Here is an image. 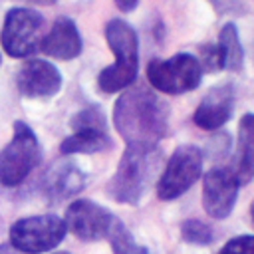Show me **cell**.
Segmentation results:
<instances>
[{"mask_svg":"<svg viewBox=\"0 0 254 254\" xmlns=\"http://www.w3.org/2000/svg\"><path fill=\"white\" fill-rule=\"evenodd\" d=\"M113 123L127 147L153 151L169 129L167 103L147 87H135L119 95L113 107Z\"/></svg>","mask_w":254,"mask_h":254,"instance_id":"6da1fadb","label":"cell"},{"mask_svg":"<svg viewBox=\"0 0 254 254\" xmlns=\"http://www.w3.org/2000/svg\"><path fill=\"white\" fill-rule=\"evenodd\" d=\"M105 40L115 56V64L99 73V89L105 93H117L129 87L139 69V40L135 30L125 20H109L105 26Z\"/></svg>","mask_w":254,"mask_h":254,"instance_id":"7a4b0ae2","label":"cell"},{"mask_svg":"<svg viewBox=\"0 0 254 254\" xmlns=\"http://www.w3.org/2000/svg\"><path fill=\"white\" fill-rule=\"evenodd\" d=\"M40 145L34 131L24 123H14L12 141L0 153V185L18 187L40 163Z\"/></svg>","mask_w":254,"mask_h":254,"instance_id":"3957f363","label":"cell"},{"mask_svg":"<svg viewBox=\"0 0 254 254\" xmlns=\"http://www.w3.org/2000/svg\"><path fill=\"white\" fill-rule=\"evenodd\" d=\"M153 151H145V149H133L127 147L115 175L111 177L107 190L111 194L113 200L117 202H127V204H135L139 202V198L145 192V187L149 183V177L153 173V163H151V155Z\"/></svg>","mask_w":254,"mask_h":254,"instance_id":"277c9868","label":"cell"},{"mask_svg":"<svg viewBox=\"0 0 254 254\" xmlns=\"http://www.w3.org/2000/svg\"><path fill=\"white\" fill-rule=\"evenodd\" d=\"M65 222L56 214L20 218L10 228V246L22 254H42L54 250L65 236Z\"/></svg>","mask_w":254,"mask_h":254,"instance_id":"5b68a950","label":"cell"},{"mask_svg":"<svg viewBox=\"0 0 254 254\" xmlns=\"http://www.w3.org/2000/svg\"><path fill=\"white\" fill-rule=\"evenodd\" d=\"M202 75V67L198 60L190 54H175L169 60H153L147 65L149 83L169 95L192 91L198 87Z\"/></svg>","mask_w":254,"mask_h":254,"instance_id":"8992f818","label":"cell"},{"mask_svg":"<svg viewBox=\"0 0 254 254\" xmlns=\"http://www.w3.org/2000/svg\"><path fill=\"white\" fill-rule=\"evenodd\" d=\"M202 153L194 145H181L173 151L159 183L157 194L161 200H173L187 192L200 177Z\"/></svg>","mask_w":254,"mask_h":254,"instance_id":"52a82bcc","label":"cell"},{"mask_svg":"<svg viewBox=\"0 0 254 254\" xmlns=\"http://www.w3.org/2000/svg\"><path fill=\"white\" fill-rule=\"evenodd\" d=\"M42 16L32 8H12L2 26V48L10 58H26L40 48Z\"/></svg>","mask_w":254,"mask_h":254,"instance_id":"ba28073f","label":"cell"},{"mask_svg":"<svg viewBox=\"0 0 254 254\" xmlns=\"http://www.w3.org/2000/svg\"><path fill=\"white\" fill-rule=\"evenodd\" d=\"M117 216H113L107 208L99 206L93 200L81 198L67 206L65 210V228L71 230L81 240H99L107 238V232Z\"/></svg>","mask_w":254,"mask_h":254,"instance_id":"9c48e42d","label":"cell"},{"mask_svg":"<svg viewBox=\"0 0 254 254\" xmlns=\"http://www.w3.org/2000/svg\"><path fill=\"white\" fill-rule=\"evenodd\" d=\"M238 181L228 169H210L202 181V206L212 218H226L238 196Z\"/></svg>","mask_w":254,"mask_h":254,"instance_id":"30bf717a","label":"cell"},{"mask_svg":"<svg viewBox=\"0 0 254 254\" xmlns=\"http://www.w3.org/2000/svg\"><path fill=\"white\" fill-rule=\"evenodd\" d=\"M18 89L24 97H52L62 87L60 69L46 60H30L18 71Z\"/></svg>","mask_w":254,"mask_h":254,"instance_id":"8fae6325","label":"cell"},{"mask_svg":"<svg viewBox=\"0 0 254 254\" xmlns=\"http://www.w3.org/2000/svg\"><path fill=\"white\" fill-rule=\"evenodd\" d=\"M230 115H232V87L218 85L202 97L192 119L200 129L214 131L222 127L230 119Z\"/></svg>","mask_w":254,"mask_h":254,"instance_id":"7c38bea8","label":"cell"},{"mask_svg":"<svg viewBox=\"0 0 254 254\" xmlns=\"http://www.w3.org/2000/svg\"><path fill=\"white\" fill-rule=\"evenodd\" d=\"M40 50L56 60H73L81 54V36L75 24L62 16L54 22L48 36L40 42Z\"/></svg>","mask_w":254,"mask_h":254,"instance_id":"4fadbf2b","label":"cell"},{"mask_svg":"<svg viewBox=\"0 0 254 254\" xmlns=\"http://www.w3.org/2000/svg\"><path fill=\"white\" fill-rule=\"evenodd\" d=\"M83 185H85V175L75 165L58 163L44 177V194L50 202H60L79 192Z\"/></svg>","mask_w":254,"mask_h":254,"instance_id":"5bb4252c","label":"cell"},{"mask_svg":"<svg viewBox=\"0 0 254 254\" xmlns=\"http://www.w3.org/2000/svg\"><path fill=\"white\" fill-rule=\"evenodd\" d=\"M232 173L238 185H246L254 179V113H246L240 119L236 161Z\"/></svg>","mask_w":254,"mask_h":254,"instance_id":"9a60e30c","label":"cell"},{"mask_svg":"<svg viewBox=\"0 0 254 254\" xmlns=\"http://www.w3.org/2000/svg\"><path fill=\"white\" fill-rule=\"evenodd\" d=\"M109 147H111V139L107 137V131L79 129L62 141L60 151H62V155H73V153H97V151H103Z\"/></svg>","mask_w":254,"mask_h":254,"instance_id":"2e32d148","label":"cell"},{"mask_svg":"<svg viewBox=\"0 0 254 254\" xmlns=\"http://www.w3.org/2000/svg\"><path fill=\"white\" fill-rule=\"evenodd\" d=\"M218 50L222 56V67L230 71H238L244 62V50L238 40V32L234 24H224L218 36Z\"/></svg>","mask_w":254,"mask_h":254,"instance_id":"e0dca14e","label":"cell"},{"mask_svg":"<svg viewBox=\"0 0 254 254\" xmlns=\"http://www.w3.org/2000/svg\"><path fill=\"white\" fill-rule=\"evenodd\" d=\"M107 238H109V244L113 248V254H149V250L145 246L135 242L129 228L119 218L113 220V224L107 232Z\"/></svg>","mask_w":254,"mask_h":254,"instance_id":"ac0fdd59","label":"cell"},{"mask_svg":"<svg viewBox=\"0 0 254 254\" xmlns=\"http://www.w3.org/2000/svg\"><path fill=\"white\" fill-rule=\"evenodd\" d=\"M69 125L73 127V131L79 129H103L105 131V117L99 111V107H85L79 113H75L69 121Z\"/></svg>","mask_w":254,"mask_h":254,"instance_id":"d6986e66","label":"cell"},{"mask_svg":"<svg viewBox=\"0 0 254 254\" xmlns=\"http://www.w3.org/2000/svg\"><path fill=\"white\" fill-rule=\"evenodd\" d=\"M181 236L185 242L190 244H208L212 240V230L208 224L200 222V220H185L181 226Z\"/></svg>","mask_w":254,"mask_h":254,"instance_id":"ffe728a7","label":"cell"},{"mask_svg":"<svg viewBox=\"0 0 254 254\" xmlns=\"http://www.w3.org/2000/svg\"><path fill=\"white\" fill-rule=\"evenodd\" d=\"M218 254H254V236H236L228 240Z\"/></svg>","mask_w":254,"mask_h":254,"instance_id":"44dd1931","label":"cell"},{"mask_svg":"<svg viewBox=\"0 0 254 254\" xmlns=\"http://www.w3.org/2000/svg\"><path fill=\"white\" fill-rule=\"evenodd\" d=\"M198 64L206 71H218V69H222V56H220L218 46H202L200 48V60H198Z\"/></svg>","mask_w":254,"mask_h":254,"instance_id":"7402d4cb","label":"cell"},{"mask_svg":"<svg viewBox=\"0 0 254 254\" xmlns=\"http://www.w3.org/2000/svg\"><path fill=\"white\" fill-rule=\"evenodd\" d=\"M137 2H139V0H115L117 8H119L121 12H131V10L137 6Z\"/></svg>","mask_w":254,"mask_h":254,"instance_id":"603a6c76","label":"cell"},{"mask_svg":"<svg viewBox=\"0 0 254 254\" xmlns=\"http://www.w3.org/2000/svg\"><path fill=\"white\" fill-rule=\"evenodd\" d=\"M0 254H22V252H18L14 246H10V244H2L0 246Z\"/></svg>","mask_w":254,"mask_h":254,"instance_id":"cb8c5ba5","label":"cell"},{"mask_svg":"<svg viewBox=\"0 0 254 254\" xmlns=\"http://www.w3.org/2000/svg\"><path fill=\"white\" fill-rule=\"evenodd\" d=\"M26 2H32V4H40V6H50V4H54V2H58V0H26Z\"/></svg>","mask_w":254,"mask_h":254,"instance_id":"d4e9b609","label":"cell"},{"mask_svg":"<svg viewBox=\"0 0 254 254\" xmlns=\"http://www.w3.org/2000/svg\"><path fill=\"white\" fill-rule=\"evenodd\" d=\"M250 214H252V222H254V200H252V206H250Z\"/></svg>","mask_w":254,"mask_h":254,"instance_id":"484cf974","label":"cell"},{"mask_svg":"<svg viewBox=\"0 0 254 254\" xmlns=\"http://www.w3.org/2000/svg\"><path fill=\"white\" fill-rule=\"evenodd\" d=\"M56 254H69V252H56Z\"/></svg>","mask_w":254,"mask_h":254,"instance_id":"4316f807","label":"cell"},{"mask_svg":"<svg viewBox=\"0 0 254 254\" xmlns=\"http://www.w3.org/2000/svg\"><path fill=\"white\" fill-rule=\"evenodd\" d=\"M0 62H2V60H0Z\"/></svg>","mask_w":254,"mask_h":254,"instance_id":"83f0119b","label":"cell"}]
</instances>
